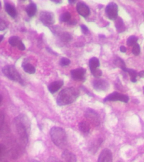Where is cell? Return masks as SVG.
Listing matches in <instances>:
<instances>
[{
  "instance_id": "1",
  "label": "cell",
  "mask_w": 144,
  "mask_h": 162,
  "mask_svg": "<svg viewBox=\"0 0 144 162\" xmlns=\"http://www.w3.org/2000/svg\"><path fill=\"white\" fill-rule=\"evenodd\" d=\"M17 132L23 144H27L29 134L31 130V123L26 116L20 114L14 120Z\"/></svg>"
},
{
  "instance_id": "2",
  "label": "cell",
  "mask_w": 144,
  "mask_h": 162,
  "mask_svg": "<svg viewBox=\"0 0 144 162\" xmlns=\"http://www.w3.org/2000/svg\"><path fill=\"white\" fill-rule=\"evenodd\" d=\"M79 90L76 88H66L59 93L57 98V103L60 106L70 104L76 101L79 97Z\"/></svg>"
},
{
  "instance_id": "3",
  "label": "cell",
  "mask_w": 144,
  "mask_h": 162,
  "mask_svg": "<svg viewBox=\"0 0 144 162\" xmlns=\"http://www.w3.org/2000/svg\"><path fill=\"white\" fill-rule=\"evenodd\" d=\"M52 140L56 146L61 149H64L67 144L66 133L63 128L54 127L50 131Z\"/></svg>"
},
{
  "instance_id": "4",
  "label": "cell",
  "mask_w": 144,
  "mask_h": 162,
  "mask_svg": "<svg viewBox=\"0 0 144 162\" xmlns=\"http://www.w3.org/2000/svg\"><path fill=\"white\" fill-rule=\"evenodd\" d=\"M2 72L8 79L23 84L22 78L13 65H7L3 68Z\"/></svg>"
},
{
  "instance_id": "5",
  "label": "cell",
  "mask_w": 144,
  "mask_h": 162,
  "mask_svg": "<svg viewBox=\"0 0 144 162\" xmlns=\"http://www.w3.org/2000/svg\"><path fill=\"white\" fill-rule=\"evenodd\" d=\"M119 8L118 5L114 2L109 3L106 6L105 12L107 17L111 20H116L118 17Z\"/></svg>"
},
{
  "instance_id": "6",
  "label": "cell",
  "mask_w": 144,
  "mask_h": 162,
  "mask_svg": "<svg viewBox=\"0 0 144 162\" xmlns=\"http://www.w3.org/2000/svg\"><path fill=\"white\" fill-rule=\"evenodd\" d=\"M129 101L128 96L124 94L117 93V92H114V93H111L107 97L105 98L104 100V102L108 101H119L126 103L128 102Z\"/></svg>"
},
{
  "instance_id": "7",
  "label": "cell",
  "mask_w": 144,
  "mask_h": 162,
  "mask_svg": "<svg viewBox=\"0 0 144 162\" xmlns=\"http://www.w3.org/2000/svg\"><path fill=\"white\" fill-rule=\"evenodd\" d=\"M40 20L44 24L52 25L55 22V17L53 13L48 11H42L40 13Z\"/></svg>"
},
{
  "instance_id": "8",
  "label": "cell",
  "mask_w": 144,
  "mask_h": 162,
  "mask_svg": "<svg viewBox=\"0 0 144 162\" xmlns=\"http://www.w3.org/2000/svg\"><path fill=\"white\" fill-rule=\"evenodd\" d=\"M85 116L93 125L95 126L99 125L100 118L97 113L91 109H86L85 112Z\"/></svg>"
},
{
  "instance_id": "9",
  "label": "cell",
  "mask_w": 144,
  "mask_h": 162,
  "mask_svg": "<svg viewBox=\"0 0 144 162\" xmlns=\"http://www.w3.org/2000/svg\"><path fill=\"white\" fill-rule=\"evenodd\" d=\"M112 154L111 151L105 149L101 152L99 157L98 162H112Z\"/></svg>"
},
{
  "instance_id": "10",
  "label": "cell",
  "mask_w": 144,
  "mask_h": 162,
  "mask_svg": "<svg viewBox=\"0 0 144 162\" xmlns=\"http://www.w3.org/2000/svg\"><path fill=\"white\" fill-rule=\"evenodd\" d=\"M93 88L97 91H106L109 88V84L103 79H98L93 81Z\"/></svg>"
},
{
  "instance_id": "11",
  "label": "cell",
  "mask_w": 144,
  "mask_h": 162,
  "mask_svg": "<svg viewBox=\"0 0 144 162\" xmlns=\"http://www.w3.org/2000/svg\"><path fill=\"white\" fill-rule=\"evenodd\" d=\"M86 70L83 68H79L71 71L72 78L75 80H82L84 79Z\"/></svg>"
},
{
  "instance_id": "12",
  "label": "cell",
  "mask_w": 144,
  "mask_h": 162,
  "mask_svg": "<svg viewBox=\"0 0 144 162\" xmlns=\"http://www.w3.org/2000/svg\"><path fill=\"white\" fill-rule=\"evenodd\" d=\"M77 10L78 13L84 18L88 17L90 14V10L89 7L84 3L82 2L77 3Z\"/></svg>"
},
{
  "instance_id": "13",
  "label": "cell",
  "mask_w": 144,
  "mask_h": 162,
  "mask_svg": "<svg viewBox=\"0 0 144 162\" xmlns=\"http://www.w3.org/2000/svg\"><path fill=\"white\" fill-rule=\"evenodd\" d=\"M64 82L62 80H58L52 82L48 86V88L49 92L52 94L56 93L57 92L63 85Z\"/></svg>"
},
{
  "instance_id": "14",
  "label": "cell",
  "mask_w": 144,
  "mask_h": 162,
  "mask_svg": "<svg viewBox=\"0 0 144 162\" xmlns=\"http://www.w3.org/2000/svg\"><path fill=\"white\" fill-rule=\"evenodd\" d=\"M62 157L66 162H77V157L75 154L68 150L63 152Z\"/></svg>"
},
{
  "instance_id": "15",
  "label": "cell",
  "mask_w": 144,
  "mask_h": 162,
  "mask_svg": "<svg viewBox=\"0 0 144 162\" xmlns=\"http://www.w3.org/2000/svg\"><path fill=\"white\" fill-rule=\"evenodd\" d=\"M103 142L102 138H99L97 140L93 141L89 147V152L91 154H94L96 153Z\"/></svg>"
},
{
  "instance_id": "16",
  "label": "cell",
  "mask_w": 144,
  "mask_h": 162,
  "mask_svg": "<svg viewBox=\"0 0 144 162\" xmlns=\"http://www.w3.org/2000/svg\"><path fill=\"white\" fill-rule=\"evenodd\" d=\"M25 11L28 16L30 18L34 17L37 11V6L36 4L32 2L30 3L25 8Z\"/></svg>"
},
{
  "instance_id": "17",
  "label": "cell",
  "mask_w": 144,
  "mask_h": 162,
  "mask_svg": "<svg viewBox=\"0 0 144 162\" xmlns=\"http://www.w3.org/2000/svg\"><path fill=\"white\" fill-rule=\"evenodd\" d=\"M5 8L7 14L13 18H16L17 16V11L15 8L11 4L6 3L5 4Z\"/></svg>"
},
{
  "instance_id": "18",
  "label": "cell",
  "mask_w": 144,
  "mask_h": 162,
  "mask_svg": "<svg viewBox=\"0 0 144 162\" xmlns=\"http://www.w3.org/2000/svg\"><path fill=\"white\" fill-rule=\"evenodd\" d=\"M89 65L91 71H93L99 68V67L100 66L99 61L97 58L95 57L91 58L89 60Z\"/></svg>"
},
{
  "instance_id": "19",
  "label": "cell",
  "mask_w": 144,
  "mask_h": 162,
  "mask_svg": "<svg viewBox=\"0 0 144 162\" xmlns=\"http://www.w3.org/2000/svg\"><path fill=\"white\" fill-rule=\"evenodd\" d=\"M78 127L79 131L84 134H88L91 129L90 125L86 121H82L80 122L79 124Z\"/></svg>"
},
{
  "instance_id": "20",
  "label": "cell",
  "mask_w": 144,
  "mask_h": 162,
  "mask_svg": "<svg viewBox=\"0 0 144 162\" xmlns=\"http://www.w3.org/2000/svg\"><path fill=\"white\" fill-rule=\"evenodd\" d=\"M22 68L25 72L29 74H34L36 72V68L31 63H24L22 65Z\"/></svg>"
},
{
  "instance_id": "21",
  "label": "cell",
  "mask_w": 144,
  "mask_h": 162,
  "mask_svg": "<svg viewBox=\"0 0 144 162\" xmlns=\"http://www.w3.org/2000/svg\"><path fill=\"white\" fill-rule=\"evenodd\" d=\"M115 26H116L117 31L119 33L124 31L125 30V26L124 22L122 21V19L120 18H117L116 20V22H115Z\"/></svg>"
},
{
  "instance_id": "22",
  "label": "cell",
  "mask_w": 144,
  "mask_h": 162,
  "mask_svg": "<svg viewBox=\"0 0 144 162\" xmlns=\"http://www.w3.org/2000/svg\"><path fill=\"white\" fill-rule=\"evenodd\" d=\"M22 41L20 38L17 36H12L9 38L8 39V42L12 47H17L22 42Z\"/></svg>"
},
{
  "instance_id": "23",
  "label": "cell",
  "mask_w": 144,
  "mask_h": 162,
  "mask_svg": "<svg viewBox=\"0 0 144 162\" xmlns=\"http://www.w3.org/2000/svg\"><path fill=\"white\" fill-rule=\"evenodd\" d=\"M125 72L128 73L129 75L130 76L131 81L132 82L135 83L137 81L136 77H137V73L135 70L132 69L127 68L125 71Z\"/></svg>"
},
{
  "instance_id": "24",
  "label": "cell",
  "mask_w": 144,
  "mask_h": 162,
  "mask_svg": "<svg viewBox=\"0 0 144 162\" xmlns=\"http://www.w3.org/2000/svg\"><path fill=\"white\" fill-rule=\"evenodd\" d=\"M71 18V15L69 12H65L62 14L60 17L59 20L62 22H68Z\"/></svg>"
},
{
  "instance_id": "25",
  "label": "cell",
  "mask_w": 144,
  "mask_h": 162,
  "mask_svg": "<svg viewBox=\"0 0 144 162\" xmlns=\"http://www.w3.org/2000/svg\"><path fill=\"white\" fill-rule=\"evenodd\" d=\"M138 38L134 36H130L127 40V45L129 46H134L135 44L137 43Z\"/></svg>"
},
{
  "instance_id": "26",
  "label": "cell",
  "mask_w": 144,
  "mask_h": 162,
  "mask_svg": "<svg viewBox=\"0 0 144 162\" xmlns=\"http://www.w3.org/2000/svg\"><path fill=\"white\" fill-rule=\"evenodd\" d=\"M72 37L67 32H64L61 35V39L63 41L69 42L72 40Z\"/></svg>"
},
{
  "instance_id": "27",
  "label": "cell",
  "mask_w": 144,
  "mask_h": 162,
  "mask_svg": "<svg viewBox=\"0 0 144 162\" xmlns=\"http://www.w3.org/2000/svg\"><path fill=\"white\" fill-rule=\"evenodd\" d=\"M140 52V48L139 45L136 43L135 44L132 48V53L134 55L138 56L139 55Z\"/></svg>"
},
{
  "instance_id": "28",
  "label": "cell",
  "mask_w": 144,
  "mask_h": 162,
  "mask_svg": "<svg viewBox=\"0 0 144 162\" xmlns=\"http://www.w3.org/2000/svg\"><path fill=\"white\" fill-rule=\"evenodd\" d=\"M70 63V60L66 58H62L60 62V65L62 66H67L69 65Z\"/></svg>"
},
{
  "instance_id": "29",
  "label": "cell",
  "mask_w": 144,
  "mask_h": 162,
  "mask_svg": "<svg viewBox=\"0 0 144 162\" xmlns=\"http://www.w3.org/2000/svg\"><path fill=\"white\" fill-rule=\"evenodd\" d=\"M91 73L92 75L96 78H99L102 76V71L99 68L91 71Z\"/></svg>"
},
{
  "instance_id": "30",
  "label": "cell",
  "mask_w": 144,
  "mask_h": 162,
  "mask_svg": "<svg viewBox=\"0 0 144 162\" xmlns=\"http://www.w3.org/2000/svg\"><path fill=\"white\" fill-rule=\"evenodd\" d=\"M1 158L2 159V157L5 156L6 153V147L4 145L1 144Z\"/></svg>"
},
{
  "instance_id": "31",
  "label": "cell",
  "mask_w": 144,
  "mask_h": 162,
  "mask_svg": "<svg viewBox=\"0 0 144 162\" xmlns=\"http://www.w3.org/2000/svg\"><path fill=\"white\" fill-rule=\"evenodd\" d=\"M0 30L1 31H3L5 30L6 28V22L2 20H1V22H0Z\"/></svg>"
},
{
  "instance_id": "32",
  "label": "cell",
  "mask_w": 144,
  "mask_h": 162,
  "mask_svg": "<svg viewBox=\"0 0 144 162\" xmlns=\"http://www.w3.org/2000/svg\"><path fill=\"white\" fill-rule=\"evenodd\" d=\"M80 27H81L82 31L84 34H88V32L89 31V30L87 26L84 25H80Z\"/></svg>"
},
{
  "instance_id": "33",
  "label": "cell",
  "mask_w": 144,
  "mask_h": 162,
  "mask_svg": "<svg viewBox=\"0 0 144 162\" xmlns=\"http://www.w3.org/2000/svg\"><path fill=\"white\" fill-rule=\"evenodd\" d=\"M48 162H63L60 160L56 157H50L48 159Z\"/></svg>"
},
{
  "instance_id": "34",
  "label": "cell",
  "mask_w": 144,
  "mask_h": 162,
  "mask_svg": "<svg viewBox=\"0 0 144 162\" xmlns=\"http://www.w3.org/2000/svg\"><path fill=\"white\" fill-rule=\"evenodd\" d=\"M4 114L3 112H1V116H0V125H1V128L2 129V125L4 124Z\"/></svg>"
},
{
  "instance_id": "35",
  "label": "cell",
  "mask_w": 144,
  "mask_h": 162,
  "mask_svg": "<svg viewBox=\"0 0 144 162\" xmlns=\"http://www.w3.org/2000/svg\"><path fill=\"white\" fill-rule=\"evenodd\" d=\"M120 51H121V52H123V53H124V52H126V48L125 47H124V46H121V47H120Z\"/></svg>"
},
{
  "instance_id": "36",
  "label": "cell",
  "mask_w": 144,
  "mask_h": 162,
  "mask_svg": "<svg viewBox=\"0 0 144 162\" xmlns=\"http://www.w3.org/2000/svg\"><path fill=\"white\" fill-rule=\"evenodd\" d=\"M77 22L76 20H72V21H69V22H68V23L69 25H75L77 24Z\"/></svg>"
},
{
  "instance_id": "37",
  "label": "cell",
  "mask_w": 144,
  "mask_h": 162,
  "mask_svg": "<svg viewBox=\"0 0 144 162\" xmlns=\"http://www.w3.org/2000/svg\"><path fill=\"white\" fill-rule=\"evenodd\" d=\"M138 76H139L140 78H144V71L139 72L138 73Z\"/></svg>"
},
{
  "instance_id": "38",
  "label": "cell",
  "mask_w": 144,
  "mask_h": 162,
  "mask_svg": "<svg viewBox=\"0 0 144 162\" xmlns=\"http://www.w3.org/2000/svg\"><path fill=\"white\" fill-rule=\"evenodd\" d=\"M69 3L70 4H75V2H76V1H72V0H70V1H68Z\"/></svg>"
},
{
  "instance_id": "39",
  "label": "cell",
  "mask_w": 144,
  "mask_h": 162,
  "mask_svg": "<svg viewBox=\"0 0 144 162\" xmlns=\"http://www.w3.org/2000/svg\"><path fill=\"white\" fill-rule=\"evenodd\" d=\"M52 2H55V3H56V4H60V3H61V1H52Z\"/></svg>"
},
{
  "instance_id": "40",
  "label": "cell",
  "mask_w": 144,
  "mask_h": 162,
  "mask_svg": "<svg viewBox=\"0 0 144 162\" xmlns=\"http://www.w3.org/2000/svg\"><path fill=\"white\" fill-rule=\"evenodd\" d=\"M29 162H40L39 161L36 160H30Z\"/></svg>"
},
{
  "instance_id": "41",
  "label": "cell",
  "mask_w": 144,
  "mask_h": 162,
  "mask_svg": "<svg viewBox=\"0 0 144 162\" xmlns=\"http://www.w3.org/2000/svg\"><path fill=\"white\" fill-rule=\"evenodd\" d=\"M4 36H3V35H1V36H0V38H1V41H2L3 38H4Z\"/></svg>"
},
{
  "instance_id": "42",
  "label": "cell",
  "mask_w": 144,
  "mask_h": 162,
  "mask_svg": "<svg viewBox=\"0 0 144 162\" xmlns=\"http://www.w3.org/2000/svg\"><path fill=\"white\" fill-rule=\"evenodd\" d=\"M2 95H1V97H0V98H1V101H0V102H1V104H2Z\"/></svg>"
},
{
  "instance_id": "43",
  "label": "cell",
  "mask_w": 144,
  "mask_h": 162,
  "mask_svg": "<svg viewBox=\"0 0 144 162\" xmlns=\"http://www.w3.org/2000/svg\"><path fill=\"white\" fill-rule=\"evenodd\" d=\"M144 93V88H143Z\"/></svg>"
},
{
  "instance_id": "44",
  "label": "cell",
  "mask_w": 144,
  "mask_h": 162,
  "mask_svg": "<svg viewBox=\"0 0 144 162\" xmlns=\"http://www.w3.org/2000/svg\"><path fill=\"white\" fill-rule=\"evenodd\" d=\"M7 162V161H5V162Z\"/></svg>"
}]
</instances>
